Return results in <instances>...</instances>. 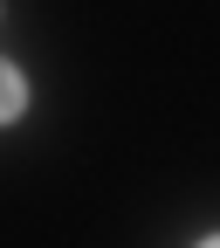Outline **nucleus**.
<instances>
[{"label":"nucleus","instance_id":"nucleus-1","mask_svg":"<svg viewBox=\"0 0 220 248\" xmlns=\"http://www.w3.org/2000/svg\"><path fill=\"white\" fill-rule=\"evenodd\" d=\"M21 110H28V76L14 69L7 55H0V124H14Z\"/></svg>","mask_w":220,"mask_h":248},{"label":"nucleus","instance_id":"nucleus-2","mask_svg":"<svg viewBox=\"0 0 220 248\" xmlns=\"http://www.w3.org/2000/svg\"><path fill=\"white\" fill-rule=\"evenodd\" d=\"M200 248H220V234H206V241H200Z\"/></svg>","mask_w":220,"mask_h":248}]
</instances>
